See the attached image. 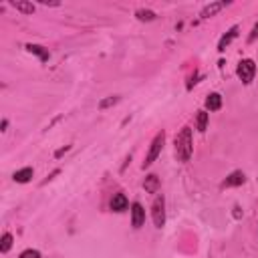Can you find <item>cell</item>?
Returning a JSON list of instances; mask_svg holds the SVG:
<instances>
[{
	"label": "cell",
	"instance_id": "obj_18",
	"mask_svg": "<svg viewBox=\"0 0 258 258\" xmlns=\"http://www.w3.org/2000/svg\"><path fill=\"white\" fill-rule=\"evenodd\" d=\"M117 103H119V95H111V97H107V99H103L99 103V109H107V107H113Z\"/></svg>",
	"mask_w": 258,
	"mask_h": 258
},
{
	"label": "cell",
	"instance_id": "obj_20",
	"mask_svg": "<svg viewBox=\"0 0 258 258\" xmlns=\"http://www.w3.org/2000/svg\"><path fill=\"white\" fill-rule=\"evenodd\" d=\"M258 38V22L252 26V32H250V36H248V42H254Z\"/></svg>",
	"mask_w": 258,
	"mask_h": 258
},
{
	"label": "cell",
	"instance_id": "obj_16",
	"mask_svg": "<svg viewBox=\"0 0 258 258\" xmlns=\"http://www.w3.org/2000/svg\"><path fill=\"white\" fill-rule=\"evenodd\" d=\"M208 111H198V117H196V129L200 133H204L208 129Z\"/></svg>",
	"mask_w": 258,
	"mask_h": 258
},
{
	"label": "cell",
	"instance_id": "obj_5",
	"mask_svg": "<svg viewBox=\"0 0 258 258\" xmlns=\"http://www.w3.org/2000/svg\"><path fill=\"white\" fill-rule=\"evenodd\" d=\"M145 224V210H143V206L139 204V202H135L133 206H131V226L137 230V228H141Z\"/></svg>",
	"mask_w": 258,
	"mask_h": 258
},
{
	"label": "cell",
	"instance_id": "obj_3",
	"mask_svg": "<svg viewBox=\"0 0 258 258\" xmlns=\"http://www.w3.org/2000/svg\"><path fill=\"white\" fill-rule=\"evenodd\" d=\"M236 75H238V79H240L244 85H250L252 79H254V75H256V64H254V60H252V58H242V60L238 62V67H236Z\"/></svg>",
	"mask_w": 258,
	"mask_h": 258
},
{
	"label": "cell",
	"instance_id": "obj_14",
	"mask_svg": "<svg viewBox=\"0 0 258 258\" xmlns=\"http://www.w3.org/2000/svg\"><path fill=\"white\" fill-rule=\"evenodd\" d=\"M222 107V95L220 93H210L206 97V109L208 111H218Z\"/></svg>",
	"mask_w": 258,
	"mask_h": 258
},
{
	"label": "cell",
	"instance_id": "obj_23",
	"mask_svg": "<svg viewBox=\"0 0 258 258\" xmlns=\"http://www.w3.org/2000/svg\"><path fill=\"white\" fill-rule=\"evenodd\" d=\"M40 4H42V6H58L60 2H48V0H40Z\"/></svg>",
	"mask_w": 258,
	"mask_h": 258
},
{
	"label": "cell",
	"instance_id": "obj_15",
	"mask_svg": "<svg viewBox=\"0 0 258 258\" xmlns=\"http://www.w3.org/2000/svg\"><path fill=\"white\" fill-rule=\"evenodd\" d=\"M135 16H137V20H141V22H151V20L157 18V14H155L153 10H149V8H139V10H135Z\"/></svg>",
	"mask_w": 258,
	"mask_h": 258
},
{
	"label": "cell",
	"instance_id": "obj_12",
	"mask_svg": "<svg viewBox=\"0 0 258 258\" xmlns=\"http://www.w3.org/2000/svg\"><path fill=\"white\" fill-rule=\"evenodd\" d=\"M224 6H226V2H212V4H206V6L202 8L200 16H202V18H210V16L218 14V12H220Z\"/></svg>",
	"mask_w": 258,
	"mask_h": 258
},
{
	"label": "cell",
	"instance_id": "obj_19",
	"mask_svg": "<svg viewBox=\"0 0 258 258\" xmlns=\"http://www.w3.org/2000/svg\"><path fill=\"white\" fill-rule=\"evenodd\" d=\"M18 258H40V252H38V250H32V248H28V250L20 252V256H18Z\"/></svg>",
	"mask_w": 258,
	"mask_h": 258
},
{
	"label": "cell",
	"instance_id": "obj_2",
	"mask_svg": "<svg viewBox=\"0 0 258 258\" xmlns=\"http://www.w3.org/2000/svg\"><path fill=\"white\" fill-rule=\"evenodd\" d=\"M163 143H165V133H163V131H159V133L153 137L151 145H149V151H147L145 161H143V169H145V167H149V165L159 157V153H161V149H163Z\"/></svg>",
	"mask_w": 258,
	"mask_h": 258
},
{
	"label": "cell",
	"instance_id": "obj_4",
	"mask_svg": "<svg viewBox=\"0 0 258 258\" xmlns=\"http://www.w3.org/2000/svg\"><path fill=\"white\" fill-rule=\"evenodd\" d=\"M151 218H153V224L155 228H163L165 224V198L163 196H157L151 204Z\"/></svg>",
	"mask_w": 258,
	"mask_h": 258
},
{
	"label": "cell",
	"instance_id": "obj_17",
	"mask_svg": "<svg viewBox=\"0 0 258 258\" xmlns=\"http://www.w3.org/2000/svg\"><path fill=\"white\" fill-rule=\"evenodd\" d=\"M10 248H12V234H10V232H4L2 238H0V252L6 254Z\"/></svg>",
	"mask_w": 258,
	"mask_h": 258
},
{
	"label": "cell",
	"instance_id": "obj_6",
	"mask_svg": "<svg viewBox=\"0 0 258 258\" xmlns=\"http://www.w3.org/2000/svg\"><path fill=\"white\" fill-rule=\"evenodd\" d=\"M238 32H240V26H236V24H234V26H232V28H230L222 38H220V42H218V50H220V52H224V50H226V46H230V42L238 36Z\"/></svg>",
	"mask_w": 258,
	"mask_h": 258
},
{
	"label": "cell",
	"instance_id": "obj_22",
	"mask_svg": "<svg viewBox=\"0 0 258 258\" xmlns=\"http://www.w3.org/2000/svg\"><path fill=\"white\" fill-rule=\"evenodd\" d=\"M234 218H236V220L242 218V210H240V206H234Z\"/></svg>",
	"mask_w": 258,
	"mask_h": 258
},
{
	"label": "cell",
	"instance_id": "obj_1",
	"mask_svg": "<svg viewBox=\"0 0 258 258\" xmlns=\"http://www.w3.org/2000/svg\"><path fill=\"white\" fill-rule=\"evenodd\" d=\"M175 145V157L179 161H189L191 153H194V139H191V129L189 127H181V131L175 135L173 139Z\"/></svg>",
	"mask_w": 258,
	"mask_h": 258
},
{
	"label": "cell",
	"instance_id": "obj_24",
	"mask_svg": "<svg viewBox=\"0 0 258 258\" xmlns=\"http://www.w3.org/2000/svg\"><path fill=\"white\" fill-rule=\"evenodd\" d=\"M256 183H258V179H256Z\"/></svg>",
	"mask_w": 258,
	"mask_h": 258
},
{
	"label": "cell",
	"instance_id": "obj_11",
	"mask_svg": "<svg viewBox=\"0 0 258 258\" xmlns=\"http://www.w3.org/2000/svg\"><path fill=\"white\" fill-rule=\"evenodd\" d=\"M143 189H145L147 194H157V189H159V177H157L155 173L145 175V179H143Z\"/></svg>",
	"mask_w": 258,
	"mask_h": 258
},
{
	"label": "cell",
	"instance_id": "obj_8",
	"mask_svg": "<svg viewBox=\"0 0 258 258\" xmlns=\"http://www.w3.org/2000/svg\"><path fill=\"white\" fill-rule=\"evenodd\" d=\"M127 206H129V202H127V198H125V194H113V198H111V210L113 212H125L127 210Z\"/></svg>",
	"mask_w": 258,
	"mask_h": 258
},
{
	"label": "cell",
	"instance_id": "obj_9",
	"mask_svg": "<svg viewBox=\"0 0 258 258\" xmlns=\"http://www.w3.org/2000/svg\"><path fill=\"white\" fill-rule=\"evenodd\" d=\"M26 50H28L30 54H36V56L40 58V62H46V60L50 58L48 48H44L42 44H26Z\"/></svg>",
	"mask_w": 258,
	"mask_h": 258
},
{
	"label": "cell",
	"instance_id": "obj_13",
	"mask_svg": "<svg viewBox=\"0 0 258 258\" xmlns=\"http://www.w3.org/2000/svg\"><path fill=\"white\" fill-rule=\"evenodd\" d=\"M10 6L16 8V10L22 12V14H32V12H34V4L28 2V0H10Z\"/></svg>",
	"mask_w": 258,
	"mask_h": 258
},
{
	"label": "cell",
	"instance_id": "obj_10",
	"mask_svg": "<svg viewBox=\"0 0 258 258\" xmlns=\"http://www.w3.org/2000/svg\"><path fill=\"white\" fill-rule=\"evenodd\" d=\"M32 175H34V169L32 167H22V169H18V171L12 173V179L16 183H26V181L32 179Z\"/></svg>",
	"mask_w": 258,
	"mask_h": 258
},
{
	"label": "cell",
	"instance_id": "obj_21",
	"mask_svg": "<svg viewBox=\"0 0 258 258\" xmlns=\"http://www.w3.org/2000/svg\"><path fill=\"white\" fill-rule=\"evenodd\" d=\"M69 149H71V145H64V147L56 149V151H54V157H56V159H58V157H62V155H64V153H67Z\"/></svg>",
	"mask_w": 258,
	"mask_h": 258
},
{
	"label": "cell",
	"instance_id": "obj_7",
	"mask_svg": "<svg viewBox=\"0 0 258 258\" xmlns=\"http://www.w3.org/2000/svg\"><path fill=\"white\" fill-rule=\"evenodd\" d=\"M246 181V175H244V171H240V169H236V171H232L226 179H224V187H234V185H242Z\"/></svg>",
	"mask_w": 258,
	"mask_h": 258
}]
</instances>
